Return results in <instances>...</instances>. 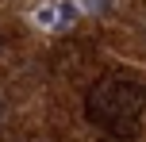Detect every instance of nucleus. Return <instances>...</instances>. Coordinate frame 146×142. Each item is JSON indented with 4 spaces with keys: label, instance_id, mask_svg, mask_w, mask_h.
<instances>
[{
    "label": "nucleus",
    "instance_id": "1",
    "mask_svg": "<svg viewBox=\"0 0 146 142\" xmlns=\"http://www.w3.org/2000/svg\"><path fill=\"white\" fill-rule=\"evenodd\" d=\"M142 108H146V85L142 81H135V77H104V81L92 85L85 112L108 135L131 138L139 131Z\"/></svg>",
    "mask_w": 146,
    "mask_h": 142
},
{
    "label": "nucleus",
    "instance_id": "2",
    "mask_svg": "<svg viewBox=\"0 0 146 142\" xmlns=\"http://www.w3.org/2000/svg\"><path fill=\"white\" fill-rule=\"evenodd\" d=\"M77 19V4L73 0H62V4H42L35 12V23L38 27H69Z\"/></svg>",
    "mask_w": 146,
    "mask_h": 142
},
{
    "label": "nucleus",
    "instance_id": "3",
    "mask_svg": "<svg viewBox=\"0 0 146 142\" xmlns=\"http://www.w3.org/2000/svg\"><path fill=\"white\" fill-rule=\"evenodd\" d=\"M81 4H85L88 12H108V8H111V0H81Z\"/></svg>",
    "mask_w": 146,
    "mask_h": 142
}]
</instances>
